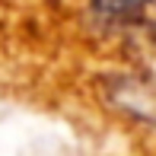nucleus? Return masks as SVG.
<instances>
[{
    "label": "nucleus",
    "mask_w": 156,
    "mask_h": 156,
    "mask_svg": "<svg viewBox=\"0 0 156 156\" xmlns=\"http://www.w3.org/2000/svg\"><path fill=\"white\" fill-rule=\"evenodd\" d=\"M153 0H93V10L102 19H115V23H131L144 13V6Z\"/></svg>",
    "instance_id": "f257e3e1"
}]
</instances>
